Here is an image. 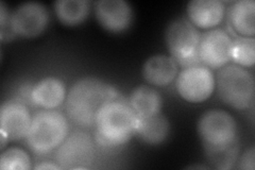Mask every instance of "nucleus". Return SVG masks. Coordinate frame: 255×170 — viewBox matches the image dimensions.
<instances>
[{"label":"nucleus","mask_w":255,"mask_h":170,"mask_svg":"<svg viewBox=\"0 0 255 170\" xmlns=\"http://www.w3.org/2000/svg\"><path fill=\"white\" fill-rule=\"evenodd\" d=\"M226 4L220 0H191L187 3V19L199 29H214L225 18Z\"/></svg>","instance_id":"4468645a"},{"label":"nucleus","mask_w":255,"mask_h":170,"mask_svg":"<svg viewBox=\"0 0 255 170\" xmlns=\"http://www.w3.org/2000/svg\"><path fill=\"white\" fill-rule=\"evenodd\" d=\"M31 168V158L27 151L18 147H10L2 150L0 156L1 170H28Z\"/></svg>","instance_id":"4be33fe9"},{"label":"nucleus","mask_w":255,"mask_h":170,"mask_svg":"<svg viewBox=\"0 0 255 170\" xmlns=\"http://www.w3.org/2000/svg\"><path fill=\"white\" fill-rule=\"evenodd\" d=\"M201 33L187 18L171 20L165 30V44L170 56L183 67L200 63L199 44Z\"/></svg>","instance_id":"39448f33"},{"label":"nucleus","mask_w":255,"mask_h":170,"mask_svg":"<svg viewBox=\"0 0 255 170\" xmlns=\"http://www.w3.org/2000/svg\"><path fill=\"white\" fill-rule=\"evenodd\" d=\"M233 38L223 29H211L204 32L199 44V61L213 69L228 65L231 61Z\"/></svg>","instance_id":"9d476101"},{"label":"nucleus","mask_w":255,"mask_h":170,"mask_svg":"<svg viewBox=\"0 0 255 170\" xmlns=\"http://www.w3.org/2000/svg\"><path fill=\"white\" fill-rule=\"evenodd\" d=\"M64 81L57 77H46L35 83L31 91V100L44 110H55L66 100Z\"/></svg>","instance_id":"2eb2a0df"},{"label":"nucleus","mask_w":255,"mask_h":170,"mask_svg":"<svg viewBox=\"0 0 255 170\" xmlns=\"http://www.w3.org/2000/svg\"><path fill=\"white\" fill-rule=\"evenodd\" d=\"M128 103L138 117H147L161 112L163 100L152 86L139 85L132 91Z\"/></svg>","instance_id":"a211bd4d"},{"label":"nucleus","mask_w":255,"mask_h":170,"mask_svg":"<svg viewBox=\"0 0 255 170\" xmlns=\"http://www.w3.org/2000/svg\"><path fill=\"white\" fill-rule=\"evenodd\" d=\"M204 153L212 167L221 170L232 169L239 158L238 142L225 147L204 148Z\"/></svg>","instance_id":"aec40b11"},{"label":"nucleus","mask_w":255,"mask_h":170,"mask_svg":"<svg viewBox=\"0 0 255 170\" xmlns=\"http://www.w3.org/2000/svg\"><path fill=\"white\" fill-rule=\"evenodd\" d=\"M187 168H194V169H207L209 167H206L204 165H193V166H188Z\"/></svg>","instance_id":"a878e982"},{"label":"nucleus","mask_w":255,"mask_h":170,"mask_svg":"<svg viewBox=\"0 0 255 170\" xmlns=\"http://www.w3.org/2000/svg\"><path fill=\"white\" fill-rule=\"evenodd\" d=\"M231 61L242 67L252 68L255 63V38L235 37L231 47Z\"/></svg>","instance_id":"412c9836"},{"label":"nucleus","mask_w":255,"mask_h":170,"mask_svg":"<svg viewBox=\"0 0 255 170\" xmlns=\"http://www.w3.org/2000/svg\"><path fill=\"white\" fill-rule=\"evenodd\" d=\"M95 158V144L89 133L77 130L67 135L54 151L62 169H87Z\"/></svg>","instance_id":"6e6552de"},{"label":"nucleus","mask_w":255,"mask_h":170,"mask_svg":"<svg viewBox=\"0 0 255 170\" xmlns=\"http://www.w3.org/2000/svg\"><path fill=\"white\" fill-rule=\"evenodd\" d=\"M53 7L55 15L63 25L75 27L89 17L92 3L89 0H58Z\"/></svg>","instance_id":"6ab92c4d"},{"label":"nucleus","mask_w":255,"mask_h":170,"mask_svg":"<svg viewBox=\"0 0 255 170\" xmlns=\"http://www.w3.org/2000/svg\"><path fill=\"white\" fill-rule=\"evenodd\" d=\"M170 133V123L161 112L157 114L138 117L135 128V135L147 145L157 146L168 139Z\"/></svg>","instance_id":"dca6fc26"},{"label":"nucleus","mask_w":255,"mask_h":170,"mask_svg":"<svg viewBox=\"0 0 255 170\" xmlns=\"http://www.w3.org/2000/svg\"><path fill=\"white\" fill-rule=\"evenodd\" d=\"M215 79V90H217L219 98L229 107L236 110H247L253 107L255 82L248 69L237 64H228L219 68Z\"/></svg>","instance_id":"20e7f679"},{"label":"nucleus","mask_w":255,"mask_h":170,"mask_svg":"<svg viewBox=\"0 0 255 170\" xmlns=\"http://www.w3.org/2000/svg\"><path fill=\"white\" fill-rule=\"evenodd\" d=\"M179 74V64L172 56L154 54L142 64L141 75L146 82L152 86L165 87L175 80Z\"/></svg>","instance_id":"ddd939ff"},{"label":"nucleus","mask_w":255,"mask_h":170,"mask_svg":"<svg viewBox=\"0 0 255 170\" xmlns=\"http://www.w3.org/2000/svg\"><path fill=\"white\" fill-rule=\"evenodd\" d=\"M119 98L116 88L96 77L79 79L69 88L66 97V113L80 128L95 126L100 109L111 100Z\"/></svg>","instance_id":"f257e3e1"},{"label":"nucleus","mask_w":255,"mask_h":170,"mask_svg":"<svg viewBox=\"0 0 255 170\" xmlns=\"http://www.w3.org/2000/svg\"><path fill=\"white\" fill-rule=\"evenodd\" d=\"M50 21L48 7L37 1L22 2L11 13L10 27L13 33L23 38L43 34Z\"/></svg>","instance_id":"1a4fd4ad"},{"label":"nucleus","mask_w":255,"mask_h":170,"mask_svg":"<svg viewBox=\"0 0 255 170\" xmlns=\"http://www.w3.org/2000/svg\"><path fill=\"white\" fill-rule=\"evenodd\" d=\"M203 148H217L238 142L237 124L229 112L212 109L204 112L197 123Z\"/></svg>","instance_id":"423d86ee"},{"label":"nucleus","mask_w":255,"mask_h":170,"mask_svg":"<svg viewBox=\"0 0 255 170\" xmlns=\"http://www.w3.org/2000/svg\"><path fill=\"white\" fill-rule=\"evenodd\" d=\"M229 19L239 36L254 37L255 2L253 0H238L233 2L229 10Z\"/></svg>","instance_id":"f3484780"},{"label":"nucleus","mask_w":255,"mask_h":170,"mask_svg":"<svg viewBox=\"0 0 255 170\" xmlns=\"http://www.w3.org/2000/svg\"><path fill=\"white\" fill-rule=\"evenodd\" d=\"M68 121L57 110H42L32 116L26 136L32 152L45 156L58 149L68 135Z\"/></svg>","instance_id":"7ed1b4c3"},{"label":"nucleus","mask_w":255,"mask_h":170,"mask_svg":"<svg viewBox=\"0 0 255 170\" xmlns=\"http://www.w3.org/2000/svg\"><path fill=\"white\" fill-rule=\"evenodd\" d=\"M31 121L32 116L26 103L16 99L2 102L0 107V129L5 131L10 141L25 139Z\"/></svg>","instance_id":"f8f14e48"},{"label":"nucleus","mask_w":255,"mask_h":170,"mask_svg":"<svg viewBox=\"0 0 255 170\" xmlns=\"http://www.w3.org/2000/svg\"><path fill=\"white\" fill-rule=\"evenodd\" d=\"M137 115L129 103L111 100L100 109L95 121V141L100 147L115 149L135 135Z\"/></svg>","instance_id":"f03ea898"},{"label":"nucleus","mask_w":255,"mask_h":170,"mask_svg":"<svg viewBox=\"0 0 255 170\" xmlns=\"http://www.w3.org/2000/svg\"><path fill=\"white\" fill-rule=\"evenodd\" d=\"M175 88L183 100L200 103L207 100L216 88V79L211 68L201 63L185 66L175 78Z\"/></svg>","instance_id":"0eeeda50"},{"label":"nucleus","mask_w":255,"mask_h":170,"mask_svg":"<svg viewBox=\"0 0 255 170\" xmlns=\"http://www.w3.org/2000/svg\"><path fill=\"white\" fill-rule=\"evenodd\" d=\"M95 17L111 33H122L129 29L134 19L132 5L125 0H98L94 3Z\"/></svg>","instance_id":"9b49d317"},{"label":"nucleus","mask_w":255,"mask_h":170,"mask_svg":"<svg viewBox=\"0 0 255 170\" xmlns=\"http://www.w3.org/2000/svg\"><path fill=\"white\" fill-rule=\"evenodd\" d=\"M237 167L242 170H254L255 168V150L254 147L247 149L237 160Z\"/></svg>","instance_id":"5701e85b"},{"label":"nucleus","mask_w":255,"mask_h":170,"mask_svg":"<svg viewBox=\"0 0 255 170\" xmlns=\"http://www.w3.org/2000/svg\"><path fill=\"white\" fill-rule=\"evenodd\" d=\"M0 139H1V143H0V145L1 146H0V148H1V150H3L6 143L10 140H9V136H7V134L5 133V131L1 130V129H0Z\"/></svg>","instance_id":"393cba45"},{"label":"nucleus","mask_w":255,"mask_h":170,"mask_svg":"<svg viewBox=\"0 0 255 170\" xmlns=\"http://www.w3.org/2000/svg\"><path fill=\"white\" fill-rule=\"evenodd\" d=\"M34 169L38 170H46V169H62V167L58 163H51V162H43V163H38L34 166Z\"/></svg>","instance_id":"b1692460"}]
</instances>
